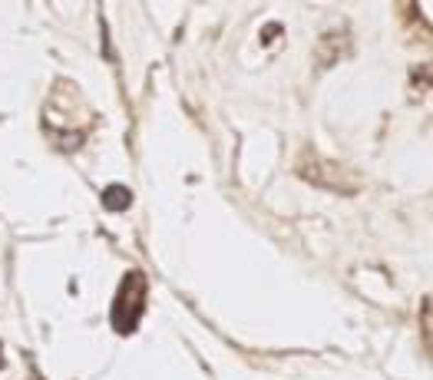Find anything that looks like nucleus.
Here are the masks:
<instances>
[{
	"mask_svg": "<svg viewBox=\"0 0 433 380\" xmlns=\"http://www.w3.org/2000/svg\"><path fill=\"white\" fill-rule=\"evenodd\" d=\"M103 202H106V209H109V212L126 209V205H129V192H126L123 185H116V189H106V192H103Z\"/></svg>",
	"mask_w": 433,
	"mask_h": 380,
	"instance_id": "2",
	"label": "nucleus"
},
{
	"mask_svg": "<svg viewBox=\"0 0 433 380\" xmlns=\"http://www.w3.org/2000/svg\"><path fill=\"white\" fill-rule=\"evenodd\" d=\"M143 301H146V281L139 275H129L123 281V291L116 295V304H113V324L119 331H133L136 317L143 311Z\"/></svg>",
	"mask_w": 433,
	"mask_h": 380,
	"instance_id": "1",
	"label": "nucleus"
}]
</instances>
